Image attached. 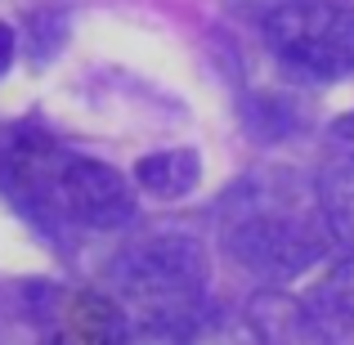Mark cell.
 <instances>
[{
  "label": "cell",
  "mask_w": 354,
  "mask_h": 345,
  "mask_svg": "<svg viewBox=\"0 0 354 345\" xmlns=\"http://www.w3.org/2000/svg\"><path fill=\"white\" fill-rule=\"evenodd\" d=\"M5 189L32 216H63L81 229H126L139 211L121 171L68 153L45 135H18L5 148Z\"/></svg>",
  "instance_id": "1"
},
{
  "label": "cell",
  "mask_w": 354,
  "mask_h": 345,
  "mask_svg": "<svg viewBox=\"0 0 354 345\" xmlns=\"http://www.w3.org/2000/svg\"><path fill=\"white\" fill-rule=\"evenodd\" d=\"M323 238L328 225L319 211V193L314 202H305L292 180L247 175L225 198L220 242L242 269L260 278H296L323 256Z\"/></svg>",
  "instance_id": "2"
},
{
  "label": "cell",
  "mask_w": 354,
  "mask_h": 345,
  "mask_svg": "<svg viewBox=\"0 0 354 345\" xmlns=\"http://www.w3.org/2000/svg\"><path fill=\"white\" fill-rule=\"evenodd\" d=\"M207 283H211L207 251L180 233L144 238L113 260L117 296L139 314V323L166 332V337H184L202 319Z\"/></svg>",
  "instance_id": "3"
},
{
  "label": "cell",
  "mask_w": 354,
  "mask_h": 345,
  "mask_svg": "<svg viewBox=\"0 0 354 345\" xmlns=\"http://www.w3.org/2000/svg\"><path fill=\"white\" fill-rule=\"evenodd\" d=\"M265 45L292 77L332 86L354 77V9L332 0H287L265 14Z\"/></svg>",
  "instance_id": "4"
},
{
  "label": "cell",
  "mask_w": 354,
  "mask_h": 345,
  "mask_svg": "<svg viewBox=\"0 0 354 345\" xmlns=\"http://www.w3.org/2000/svg\"><path fill=\"white\" fill-rule=\"evenodd\" d=\"M202 180V162L193 148H166V153H148L135 162V184L148 193V198L162 202H180L198 189Z\"/></svg>",
  "instance_id": "5"
},
{
  "label": "cell",
  "mask_w": 354,
  "mask_h": 345,
  "mask_svg": "<svg viewBox=\"0 0 354 345\" xmlns=\"http://www.w3.org/2000/svg\"><path fill=\"white\" fill-rule=\"evenodd\" d=\"M314 193H319V211H323V225H328V238L346 256H354V157L332 162L319 175Z\"/></svg>",
  "instance_id": "6"
},
{
  "label": "cell",
  "mask_w": 354,
  "mask_h": 345,
  "mask_svg": "<svg viewBox=\"0 0 354 345\" xmlns=\"http://www.w3.org/2000/svg\"><path fill=\"white\" fill-rule=\"evenodd\" d=\"M247 319H251V328H256L260 337H269V341H296V337L319 332L310 305H305V301H292L287 292H260L256 301H251Z\"/></svg>",
  "instance_id": "7"
},
{
  "label": "cell",
  "mask_w": 354,
  "mask_h": 345,
  "mask_svg": "<svg viewBox=\"0 0 354 345\" xmlns=\"http://www.w3.org/2000/svg\"><path fill=\"white\" fill-rule=\"evenodd\" d=\"M305 305H310L319 332L323 328H354V256H346L337 269H328V278L314 287V296Z\"/></svg>",
  "instance_id": "8"
},
{
  "label": "cell",
  "mask_w": 354,
  "mask_h": 345,
  "mask_svg": "<svg viewBox=\"0 0 354 345\" xmlns=\"http://www.w3.org/2000/svg\"><path fill=\"white\" fill-rule=\"evenodd\" d=\"M72 341H108V337H121V314L113 310L108 301H99V296H81L77 305H72Z\"/></svg>",
  "instance_id": "9"
},
{
  "label": "cell",
  "mask_w": 354,
  "mask_h": 345,
  "mask_svg": "<svg viewBox=\"0 0 354 345\" xmlns=\"http://www.w3.org/2000/svg\"><path fill=\"white\" fill-rule=\"evenodd\" d=\"M9 63H14V27L0 23V77L9 72Z\"/></svg>",
  "instance_id": "10"
}]
</instances>
